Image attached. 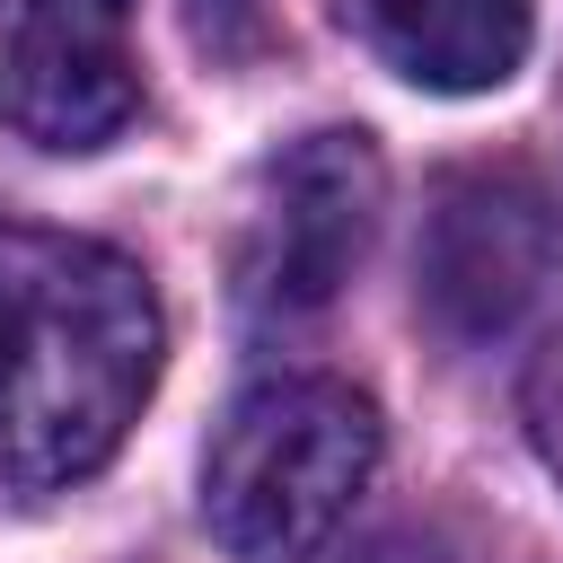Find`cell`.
Here are the masks:
<instances>
[{
  "instance_id": "cell-1",
  "label": "cell",
  "mask_w": 563,
  "mask_h": 563,
  "mask_svg": "<svg viewBox=\"0 0 563 563\" xmlns=\"http://www.w3.org/2000/svg\"><path fill=\"white\" fill-rule=\"evenodd\" d=\"M158 290L132 255L0 220V475L70 484L123 449L158 387Z\"/></svg>"
},
{
  "instance_id": "cell-2",
  "label": "cell",
  "mask_w": 563,
  "mask_h": 563,
  "mask_svg": "<svg viewBox=\"0 0 563 563\" xmlns=\"http://www.w3.org/2000/svg\"><path fill=\"white\" fill-rule=\"evenodd\" d=\"M378 466V405L343 378H264L202 457V519L238 563L317 554Z\"/></svg>"
},
{
  "instance_id": "cell-3",
  "label": "cell",
  "mask_w": 563,
  "mask_h": 563,
  "mask_svg": "<svg viewBox=\"0 0 563 563\" xmlns=\"http://www.w3.org/2000/svg\"><path fill=\"white\" fill-rule=\"evenodd\" d=\"M378 194H387V167L369 150V132H308L290 141L264 185H255V211H246V246H238V290L246 308L264 317H308L325 308L369 229H378Z\"/></svg>"
},
{
  "instance_id": "cell-4",
  "label": "cell",
  "mask_w": 563,
  "mask_h": 563,
  "mask_svg": "<svg viewBox=\"0 0 563 563\" xmlns=\"http://www.w3.org/2000/svg\"><path fill=\"white\" fill-rule=\"evenodd\" d=\"M554 255H563L554 194L519 167H466L422 211V255H413L422 308L449 334H501L554 282Z\"/></svg>"
},
{
  "instance_id": "cell-5",
  "label": "cell",
  "mask_w": 563,
  "mask_h": 563,
  "mask_svg": "<svg viewBox=\"0 0 563 563\" xmlns=\"http://www.w3.org/2000/svg\"><path fill=\"white\" fill-rule=\"evenodd\" d=\"M141 106L132 0H9L0 18V123L35 150H97Z\"/></svg>"
},
{
  "instance_id": "cell-6",
  "label": "cell",
  "mask_w": 563,
  "mask_h": 563,
  "mask_svg": "<svg viewBox=\"0 0 563 563\" xmlns=\"http://www.w3.org/2000/svg\"><path fill=\"white\" fill-rule=\"evenodd\" d=\"M378 53L440 97H484L519 70L537 0H361Z\"/></svg>"
},
{
  "instance_id": "cell-7",
  "label": "cell",
  "mask_w": 563,
  "mask_h": 563,
  "mask_svg": "<svg viewBox=\"0 0 563 563\" xmlns=\"http://www.w3.org/2000/svg\"><path fill=\"white\" fill-rule=\"evenodd\" d=\"M528 440H537V457L563 475V334L537 352V369H528Z\"/></svg>"
}]
</instances>
